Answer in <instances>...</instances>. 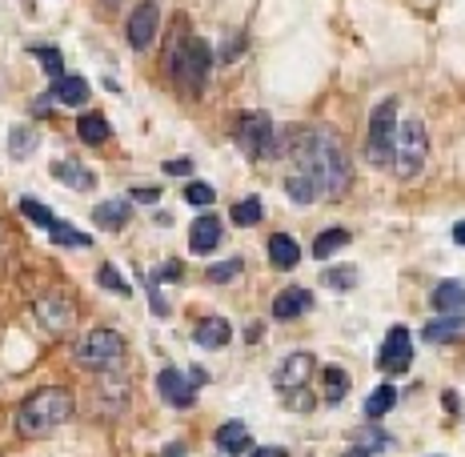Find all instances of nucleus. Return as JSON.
Masks as SVG:
<instances>
[{"mask_svg": "<svg viewBox=\"0 0 465 457\" xmlns=\"http://www.w3.org/2000/svg\"><path fill=\"white\" fill-rule=\"evenodd\" d=\"M293 161H297V169L313 177L317 197H325V201L345 197L349 184H353V164H349L345 144L333 129H325V124H313V129L297 133Z\"/></svg>", "mask_w": 465, "mask_h": 457, "instance_id": "nucleus-1", "label": "nucleus"}, {"mask_svg": "<svg viewBox=\"0 0 465 457\" xmlns=\"http://www.w3.org/2000/svg\"><path fill=\"white\" fill-rule=\"evenodd\" d=\"M73 410H76V397L69 389H61V385L36 389V393H28L21 402V410H16V430L25 437H48L69 422Z\"/></svg>", "mask_w": 465, "mask_h": 457, "instance_id": "nucleus-2", "label": "nucleus"}, {"mask_svg": "<svg viewBox=\"0 0 465 457\" xmlns=\"http://www.w3.org/2000/svg\"><path fill=\"white\" fill-rule=\"evenodd\" d=\"M169 76L177 81V89L185 96H201L205 93V81H209V69H213V48L201 41V36H189V33H177V41L169 45Z\"/></svg>", "mask_w": 465, "mask_h": 457, "instance_id": "nucleus-3", "label": "nucleus"}, {"mask_svg": "<svg viewBox=\"0 0 465 457\" xmlns=\"http://www.w3.org/2000/svg\"><path fill=\"white\" fill-rule=\"evenodd\" d=\"M425 157H430V133L418 116L397 124V137H393V173L401 181H413L425 169Z\"/></svg>", "mask_w": 465, "mask_h": 457, "instance_id": "nucleus-4", "label": "nucleus"}, {"mask_svg": "<svg viewBox=\"0 0 465 457\" xmlns=\"http://www.w3.org/2000/svg\"><path fill=\"white\" fill-rule=\"evenodd\" d=\"M76 365L89 369V373H113L124 362V337L116 329H93L89 337L76 342Z\"/></svg>", "mask_w": 465, "mask_h": 457, "instance_id": "nucleus-5", "label": "nucleus"}, {"mask_svg": "<svg viewBox=\"0 0 465 457\" xmlns=\"http://www.w3.org/2000/svg\"><path fill=\"white\" fill-rule=\"evenodd\" d=\"M393 137H397V101H381L370 116V137H365V157L370 164H390L393 161Z\"/></svg>", "mask_w": 465, "mask_h": 457, "instance_id": "nucleus-6", "label": "nucleus"}, {"mask_svg": "<svg viewBox=\"0 0 465 457\" xmlns=\"http://www.w3.org/2000/svg\"><path fill=\"white\" fill-rule=\"evenodd\" d=\"M232 137H237V144L245 149V157H273V121H269V113H241L237 124H232Z\"/></svg>", "mask_w": 465, "mask_h": 457, "instance_id": "nucleus-7", "label": "nucleus"}, {"mask_svg": "<svg viewBox=\"0 0 465 457\" xmlns=\"http://www.w3.org/2000/svg\"><path fill=\"white\" fill-rule=\"evenodd\" d=\"M377 365L385 369V373H405V369L413 365V337L405 325H393L390 333H385V345L381 353H377Z\"/></svg>", "mask_w": 465, "mask_h": 457, "instance_id": "nucleus-8", "label": "nucleus"}, {"mask_svg": "<svg viewBox=\"0 0 465 457\" xmlns=\"http://www.w3.org/2000/svg\"><path fill=\"white\" fill-rule=\"evenodd\" d=\"M157 25H161V5L157 0H141L137 8H133L129 25H124V36H129V45L144 53V48L153 45V36H157Z\"/></svg>", "mask_w": 465, "mask_h": 457, "instance_id": "nucleus-9", "label": "nucleus"}, {"mask_svg": "<svg viewBox=\"0 0 465 457\" xmlns=\"http://www.w3.org/2000/svg\"><path fill=\"white\" fill-rule=\"evenodd\" d=\"M313 369H317V357H313V353H305V349H297V353H289L285 362L277 365L273 385L281 389V393H293V389H305V382L313 377Z\"/></svg>", "mask_w": 465, "mask_h": 457, "instance_id": "nucleus-10", "label": "nucleus"}, {"mask_svg": "<svg viewBox=\"0 0 465 457\" xmlns=\"http://www.w3.org/2000/svg\"><path fill=\"white\" fill-rule=\"evenodd\" d=\"M33 313H36V321H41L48 333H69L73 321H76L73 301H64V297H45V301H36Z\"/></svg>", "mask_w": 465, "mask_h": 457, "instance_id": "nucleus-11", "label": "nucleus"}, {"mask_svg": "<svg viewBox=\"0 0 465 457\" xmlns=\"http://www.w3.org/2000/svg\"><path fill=\"white\" fill-rule=\"evenodd\" d=\"M157 389H161V397L173 405V410H189L193 397H197V385H193L181 369H161V373H157Z\"/></svg>", "mask_w": 465, "mask_h": 457, "instance_id": "nucleus-12", "label": "nucleus"}, {"mask_svg": "<svg viewBox=\"0 0 465 457\" xmlns=\"http://www.w3.org/2000/svg\"><path fill=\"white\" fill-rule=\"evenodd\" d=\"M124 402H129V382H124V377H116V369H113V373H101V389H96V413L116 417L124 410Z\"/></svg>", "mask_w": 465, "mask_h": 457, "instance_id": "nucleus-13", "label": "nucleus"}, {"mask_svg": "<svg viewBox=\"0 0 465 457\" xmlns=\"http://www.w3.org/2000/svg\"><path fill=\"white\" fill-rule=\"evenodd\" d=\"M313 309V293L302 285H293V289H281V293L273 297V317L277 321H293V317H302Z\"/></svg>", "mask_w": 465, "mask_h": 457, "instance_id": "nucleus-14", "label": "nucleus"}, {"mask_svg": "<svg viewBox=\"0 0 465 457\" xmlns=\"http://www.w3.org/2000/svg\"><path fill=\"white\" fill-rule=\"evenodd\" d=\"M229 337H232V325L225 317H205V321H197V329H193V342L201 349H225Z\"/></svg>", "mask_w": 465, "mask_h": 457, "instance_id": "nucleus-15", "label": "nucleus"}, {"mask_svg": "<svg viewBox=\"0 0 465 457\" xmlns=\"http://www.w3.org/2000/svg\"><path fill=\"white\" fill-rule=\"evenodd\" d=\"M217 245H221V221L213 217V213H205V217L193 221V229H189V249H193V253H213Z\"/></svg>", "mask_w": 465, "mask_h": 457, "instance_id": "nucleus-16", "label": "nucleus"}, {"mask_svg": "<svg viewBox=\"0 0 465 457\" xmlns=\"http://www.w3.org/2000/svg\"><path fill=\"white\" fill-rule=\"evenodd\" d=\"M465 333V313H441L438 321H425L421 337L425 342H453Z\"/></svg>", "mask_w": 465, "mask_h": 457, "instance_id": "nucleus-17", "label": "nucleus"}, {"mask_svg": "<svg viewBox=\"0 0 465 457\" xmlns=\"http://www.w3.org/2000/svg\"><path fill=\"white\" fill-rule=\"evenodd\" d=\"M129 217H133L129 201H101V205L93 209V221L101 229H124V225H129Z\"/></svg>", "mask_w": 465, "mask_h": 457, "instance_id": "nucleus-18", "label": "nucleus"}, {"mask_svg": "<svg viewBox=\"0 0 465 457\" xmlns=\"http://www.w3.org/2000/svg\"><path fill=\"white\" fill-rule=\"evenodd\" d=\"M433 309L438 313H465V285L461 281H441L433 289Z\"/></svg>", "mask_w": 465, "mask_h": 457, "instance_id": "nucleus-19", "label": "nucleus"}, {"mask_svg": "<svg viewBox=\"0 0 465 457\" xmlns=\"http://www.w3.org/2000/svg\"><path fill=\"white\" fill-rule=\"evenodd\" d=\"M269 261H273L277 269H293L297 261H302V249H297V241L289 237V233H273V237H269Z\"/></svg>", "mask_w": 465, "mask_h": 457, "instance_id": "nucleus-20", "label": "nucleus"}, {"mask_svg": "<svg viewBox=\"0 0 465 457\" xmlns=\"http://www.w3.org/2000/svg\"><path fill=\"white\" fill-rule=\"evenodd\" d=\"M53 96L61 104L81 109V104H89V84H84V76H61V81H53Z\"/></svg>", "mask_w": 465, "mask_h": 457, "instance_id": "nucleus-21", "label": "nucleus"}, {"mask_svg": "<svg viewBox=\"0 0 465 457\" xmlns=\"http://www.w3.org/2000/svg\"><path fill=\"white\" fill-rule=\"evenodd\" d=\"M53 173H56V181L69 184V189H76V193H89L93 189V173L84 169L81 161H56Z\"/></svg>", "mask_w": 465, "mask_h": 457, "instance_id": "nucleus-22", "label": "nucleus"}, {"mask_svg": "<svg viewBox=\"0 0 465 457\" xmlns=\"http://www.w3.org/2000/svg\"><path fill=\"white\" fill-rule=\"evenodd\" d=\"M36 144H41V141H36L33 124H16V129L8 133V157H13V161H28L36 153Z\"/></svg>", "mask_w": 465, "mask_h": 457, "instance_id": "nucleus-23", "label": "nucleus"}, {"mask_svg": "<svg viewBox=\"0 0 465 457\" xmlns=\"http://www.w3.org/2000/svg\"><path fill=\"white\" fill-rule=\"evenodd\" d=\"M285 193H289V201H293V205H313V201H317V184L302 169H293L285 177Z\"/></svg>", "mask_w": 465, "mask_h": 457, "instance_id": "nucleus-24", "label": "nucleus"}, {"mask_svg": "<svg viewBox=\"0 0 465 457\" xmlns=\"http://www.w3.org/2000/svg\"><path fill=\"white\" fill-rule=\"evenodd\" d=\"M217 450L221 453H245L249 450V430H245V425H241V422H225V425H221V430H217Z\"/></svg>", "mask_w": 465, "mask_h": 457, "instance_id": "nucleus-25", "label": "nucleus"}, {"mask_svg": "<svg viewBox=\"0 0 465 457\" xmlns=\"http://www.w3.org/2000/svg\"><path fill=\"white\" fill-rule=\"evenodd\" d=\"M76 133H81L84 144H101V141H109V121H104L101 113H84L81 121H76Z\"/></svg>", "mask_w": 465, "mask_h": 457, "instance_id": "nucleus-26", "label": "nucleus"}, {"mask_svg": "<svg viewBox=\"0 0 465 457\" xmlns=\"http://www.w3.org/2000/svg\"><path fill=\"white\" fill-rule=\"evenodd\" d=\"M393 405H397V389L393 385H377L373 393H370V402H365V417L377 422V417H385Z\"/></svg>", "mask_w": 465, "mask_h": 457, "instance_id": "nucleus-27", "label": "nucleus"}, {"mask_svg": "<svg viewBox=\"0 0 465 457\" xmlns=\"http://www.w3.org/2000/svg\"><path fill=\"white\" fill-rule=\"evenodd\" d=\"M345 245H349V229H325L322 237L313 241V257L325 261V257H333V253L345 249Z\"/></svg>", "mask_w": 465, "mask_h": 457, "instance_id": "nucleus-28", "label": "nucleus"}, {"mask_svg": "<svg viewBox=\"0 0 465 457\" xmlns=\"http://www.w3.org/2000/svg\"><path fill=\"white\" fill-rule=\"evenodd\" d=\"M349 393V373L341 365H325V402L337 405Z\"/></svg>", "mask_w": 465, "mask_h": 457, "instance_id": "nucleus-29", "label": "nucleus"}, {"mask_svg": "<svg viewBox=\"0 0 465 457\" xmlns=\"http://www.w3.org/2000/svg\"><path fill=\"white\" fill-rule=\"evenodd\" d=\"M96 285L109 289V293H121V297H129V293H133V285H129V281H124L121 273H116L113 261H104V265L96 269Z\"/></svg>", "mask_w": 465, "mask_h": 457, "instance_id": "nucleus-30", "label": "nucleus"}, {"mask_svg": "<svg viewBox=\"0 0 465 457\" xmlns=\"http://www.w3.org/2000/svg\"><path fill=\"white\" fill-rule=\"evenodd\" d=\"M33 56L45 65L48 81H61V76H64V61H61V53H56L53 45H33Z\"/></svg>", "mask_w": 465, "mask_h": 457, "instance_id": "nucleus-31", "label": "nucleus"}, {"mask_svg": "<svg viewBox=\"0 0 465 457\" xmlns=\"http://www.w3.org/2000/svg\"><path fill=\"white\" fill-rule=\"evenodd\" d=\"M48 233H53V241H56V245H69V249H89V245H93V241H89V237H84V233H81V229L64 225V221H56V225H53V229H48Z\"/></svg>", "mask_w": 465, "mask_h": 457, "instance_id": "nucleus-32", "label": "nucleus"}, {"mask_svg": "<svg viewBox=\"0 0 465 457\" xmlns=\"http://www.w3.org/2000/svg\"><path fill=\"white\" fill-rule=\"evenodd\" d=\"M21 213L33 221V225H41V229H53L56 225V217L48 213V205H45V201H36V197H25L21 201Z\"/></svg>", "mask_w": 465, "mask_h": 457, "instance_id": "nucleus-33", "label": "nucleus"}, {"mask_svg": "<svg viewBox=\"0 0 465 457\" xmlns=\"http://www.w3.org/2000/svg\"><path fill=\"white\" fill-rule=\"evenodd\" d=\"M261 217H265V205H261V201H257V197H245V201H241V205H237V209H232V221H237V225H241V229L257 225V221H261Z\"/></svg>", "mask_w": 465, "mask_h": 457, "instance_id": "nucleus-34", "label": "nucleus"}, {"mask_svg": "<svg viewBox=\"0 0 465 457\" xmlns=\"http://www.w3.org/2000/svg\"><path fill=\"white\" fill-rule=\"evenodd\" d=\"M325 285H329V289H353V285H357V269H353V265H333V269H325Z\"/></svg>", "mask_w": 465, "mask_h": 457, "instance_id": "nucleus-35", "label": "nucleus"}, {"mask_svg": "<svg viewBox=\"0 0 465 457\" xmlns=\"http://www.w3.org/2000/svg\"><path fill=\"white\" fill-rule=\"evenodd\" d=\"M185 201L189 205H213L217 193H213V184H205V181H193V184H185Z\"/></svg>", "mask_w": 465, "mask_h": 457, "instance_id": "nucleus-36", "label": "nucleus"}, {"mask_svg": "<svg viewBox=\"0 0 465 457\" xmlns=\"http://www.w3.org/2000/svg\"><path fill=\"white\" fill-rule=\"evenodd\" d=\"M237 273H241V261L237 257H232V261H217V265L209 269V281H213V285H225V281H232Z\"/></svg>", "mask_w": 465, "mask_h": 457, "instance_id": "nucleus-37", "label": "nucleus"}, {"mask_svg": "<svg viewBox=\"0 0 465 457\" xmlns=\"http://www.w3.org/2000/svg\"><path fill=\"white\" fill-rule=\"evenodd\" d=\"M357 445H361V450H370V453L377 457L381 450H390V433H381V430H365V433H361V442H357Z\"/></svg>", "mask_w": 465, "mask_h": 457, "instance_id": "nucleus-38", "label": "nucleus"}, {"mask_svg": "<svg viewBox=\"0 0 465 457\" xmlns=\"http://www.w3.org/2000/svg\"><path fill=\"white\" fill-rule=\"evenodd\" d=\"M289 410H302V413L313 410V397H309V389H293V393H289Z\"/></svg>", "mask_w": 465, "mask_h": 457, "instance_id": "nucleus-39", "label": "nucleus"}, {"mask_svg": "<svg viewBox=\"0 0 465 457\" xmlns=\"http://www.w3.org/2000/svg\"><path fill=\"white\" fill-rule=\"evenodd\" d=\"M153 281H181V265L177 261H164L157 273H153Z\"/></svg>", "mask_w": 465, "mask_h": 457, "instance_id": "nucleus-40", "label": "nucleus"}, {"mask_svg": "<svg viewBox=\"0 0 465 457\" xmlns=\"http://www.w3.org/2000/svg\"><path fill=\"white\" fill-rule=\"evenodd\" d=\"M164 173H177V177H185V173H193V161H164Z\"/></svg>", "mask_w": 465, "mask_h": 457, "instance_id": "nucleus-41", "label": "nucleus"}, {"mask_svg": "<svg viewBox=\"0 0 465 457\" xmlns=\"http://www.w3.org/2000/svg\"><path fill=\"white\" fill-rule=\"evenodd\" d=\"M249 457H289V453L281 450V445H261V450H253Z\"/></svg>", "mask_w": 465, "mask_h": 457, "instance_id": "nucleus-42", "label": "nucleus"}, {"mask_svg": "<svg viewBox=\"0 0 465 457\" xmlns=\"http://www.w3.org/2000/svg\"><path fill=\"white\" fill-rule=\"evenodd\" d=\"M133 201H144V205H153V201H157V189H133Z\"/></svg>", "mask_w": 465, "mask_h": 457, "instance_id": "nucleus-43", "label": "nucleus"}, {"mask_svg": "<svg viewBox=\"0 0 465 457\" xmlns=\"http://www.w3.org/2000/svg\"><path fill=\"white\" fill-rule=\"evenodd\" d=\"M453 241H458V245H465V221H458V225H453Z\"/></svg>", "mask_w": 465, "mask_h": 457, "instance_id": "nucleus-44", "label": "nucleus"}, {"mask_svg": "<svg viewBox=\"0 0 465 457\" xmlns=\"http://www.w3.org/2000/svg\"><path fill=\"white\" fill-rule=\"evenodd\" d=\"M164 457H185V445H169V450H164Z\"/></svg>", "mask_w": 465, "mask_h": 457, "instance_id": "nucleus-45", "label": "nucleus"}, {"mask_svg": "<svg viewBox=\"0 0 465 457\" xmlns=\"http://www.w3.org/2000/svg\"><path fill=\"white\" fill-rule=\"evenodd\" d=\"M345 457H373V453H370V450H361V445H353V450H349Z\"/></svg>", "mask_w": 465, "mask_h": 457, "instance_id": "nucleus-46", "label": "nucleus"}, {"mask_svg": "<svg viewBox=\"0 0 465 457\" xmlns=\"http://www.w3.org/2000/svg\"><path fill=\"white\" fill-rule=\"evenodd\" d=\"M104 5H116V0H104Z\"/></svg>", "mask_w": 465, "mask_h": 457, "instance_id": "nucleus-47", "label": "nucleus"}]
</instances>
